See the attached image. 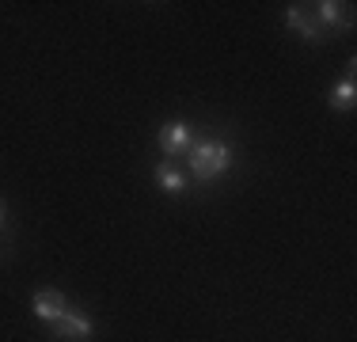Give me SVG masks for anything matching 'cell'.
<instances>
[{
  "instance_id": "cell-1",
  "label": "cell",
  "mask_w": 357,
  "mask_h": 342,
  "mask_svg": "<svg viewBox=\"0 0 357 342\" xmlns=\"http://www.w3.org/2000/svg\"><path fill=\"white\" fill-rule=\"evenodd\" d=\"M190 175L198 179V183H213L220 179L228 168H232V149H228L225 141H198L190 149Z\"/></svg>"
},
{
  "instance_id": "cell-2",
  "label": "cell",
  "mask_w": 357,
  "mask_h": 342,
  "mask_svg": "<svg viewBox=\"0 0 357 342\" xmlns=\"http://www.w3.org/2000/svg\"><path fill=\"white\" fill-rule=\"evenodd\" d=\"M54 335H57V342H84V339L96 335V320H91L84 308H73L69 304V312L54 323Z\"/></svg>"
},
{
  "instance_id": "cell-3",
  "label": "cell",
  "mask_w": 357,
  "mask_h": 342,
  "mask_svg": "<svg viewBox=\"0 0 357 342\" xmlns=\"http://www.w3.org/2000/svg\"><path fill=\"white\" fill-rule=\"evenodd\" d=\"M312 15L319 27L354 31V4H346V0H319V4H312Z\"/></svg>"
},
{
  "instance_id": "cell-4",
  "label": "cell",
  "mask_w": 357,
  "mask_h": 342,
  "mask_svg": "<svg viewBox=\"0 0 357 342\" xmlns=\"http://www.w3.org/2000/svg\"><path fill=\"white\" fill-rule=\"evenodd\" d=\"M285 27L293 34H301L304 42H312V46H319V42H323V27L316 23V15H312L304 4H289L285 8Z\"/></svg>"
},
{
  "instance_id": "cell-5",
  "label": "cell",
  "mask_w": 357,
  "mask_h": 342,
  "mask_svg": "<svg viewBox=\"0 0 357 342\" xmlns=\"http://www.w3.org/2000/svg\"><path fill=\"white\" fill-rule=\"evenodd\" d=\"M31 312H35L42 323H57L69 312V297H65L61 289H38L35 301H31Z\"/></svg>"
},
{
  "instance_id": "cell-6",
  "label": "cell",
  "mask_w": 357,
  "mask_h": 342,
  "mask_svg": "<svg viewBox=\"0 0 357 342\" xmlns=\"http://www.w3.org/2000/svg\"><path fill=\"white\" fill-rule=\"evenodd\" d=\"M160 149L167 156H178V152H190L194 149V126L190 122H167L160 130Z\"/></svg>"
},
{
  "instance_id": "cell-7",
  "label": "cell",
  "mask_w": 357,
  "mask_h": 342,
  "mask_svg": "<svg viewBox=\"0 0 357 342\" xmlns=\"http://www.w3.org/2000/svg\"><path fill=\"white\" fill-rule=\"evenodd\" d=\"M331 110H354V103H357V84H354V76H342V80L331 88Z\"/></svg>"
},
{
  "instance_id": "cell-8",
  "label": "cell",
  "mask_w": 357,
  "mask_h": 342,
  "mask_svg": "<svg viewBox=\"0 0 357 342\" xmlns=\"http://www.w3.org/2000/svg\"><path fill=\"white\" fill-rule=\"evenodd\" d=\"M156 183L164 186L167 194H183L186 191V175L178 171L172 160H164V164H156Z\"/></svg>"
},
{
  "instance_id": "cell-9",
  "label": "cell",
  "mask_w": 357,
  "mask_h": 342,
  "mask_svg": "<svg viewBox=\"0 0 357 342\" xmlns=\"http://www.w3.org/2000/svg\"><path fill=\"white\" fill-rule=\"evenodd\" d=\"M4 217H8V209H4V202H0V228H4Z\"/></svg>"
}]
</instances>
